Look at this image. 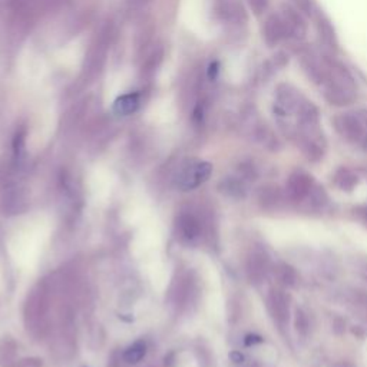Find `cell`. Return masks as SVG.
I'll return each mask as SVG.
<instances>
[{"mask_svg": "<svg viewBox=\"0 0 367 367\" xmlns=\"http://www.w3.org/2000/svg\"><path fill=\"white\" fill-rule=\"evenodd\" d=\"M326 102L333 107H349L356 101L357 85L346 66L326 53V71L319 85Z\"/></svg>", "mask_w": 367, "mask_h": 367, "instance_id": "obj_1", "label": "cell"}, {"mask_svg": "<svg viewBox=\"0 0 367 367\" xmlns=\"http://www.w3.org/2000/svg\"><path fill=\"white\" fill-rule=\"evenodd\" d=\"M306 33L307 25L305 15L291 6H283L279 12L272 13L267 18L262 29L264 41L270 48L281 42H303Z\"/></svg>", "mask_w": 367, "mask_h": 367, "instance_id": "obj_2", "label": "cell"}, {"mask_svg": "<svg viewBox=\"0 0 367 367\" xmlns=\"http://www.w3.org/2000/svg\"><path fill=\"white\" fill-rule=\"evenodd\" d=\"M333 126L346 142L367 149V109L342 112L333 119Z\"/></svg>", "mask_w": 367, "mask_h": 367, "instance_id": "obj_3", "label": "cell"}, {"mask_svg": "<svg viewBox=\"0 0 367 367\" xmlns=\"http://www.w3.org/2000/svg\"><path fill=\"white\" fill-rule=\"evenodd\" d=\"M267 305H269V312L273 321L277 324L280 330L286 328L290 320V297L288 294L279 288L273 287L267 297Z\"/></svg>", "mask_w": 367, "mask_h": 367, "instance_id": "obj_4", "label": "cell"}, {"mask_svg": "<svg viewBox=\"0 0 367 367\" xmlns=\"http://www.w3.org/2000/svg\"><path fill=\"white\" fill-rule=\"evenodd\" d=\"M213 173V165L206 161H199L188 165L178 178V187L182 191H191L204 184Z\"/></svg>", "mask_w": 367, "mask_h": 367, "instance_id": "obj_5", "label": "cell"}, {"mask_svg": "<svg viewBox=\"0 0 367 367\" xmlns=\"http://www.w3.org/2000/svg\"><path fill=\"white\" fill-rule=\"evenodd\" d=\"M313 18H314V22H316V32H317V38H319L321 51L333 55L339 48L335 27H333L328 18L319 11L314 13Z\"/></svg>", "mask_w": 367, "mask_h": 367, "instance_id": "obj_6", "label": "cell"}, {"mask_svg": "<svg viewBox=\"0 0 367 367\" xmlns=\"http://www.w3.org/2000/svg\"><path fill=\"white\" fill-rule=\"evenodd\" d=\"M314 180L305 171H295L287 181V196L294 203H302L309 198L314 188Z\"/></svg>", "mask_w": 367, "mask_h": 367, "instance_id": "obj_7", "label": "cell"}, {"mask_svg": "<svg viewBox=\"0 0 367 367\" xmlns=\"http://www.w3.org/2000/svg\"><path fill=\"white\" fill-rule=\"evenodd\" d=\"M140 107V93H126L119 96L114 102V112L119 116H128L135 112Z\"/></svg>", "mask_w": 367, "mask_h": 367, "instance_id": "obj_8", "label": "cell"}, {"mask_svg": "<svg viewBox=\"0 0 367 367\" xmlns=\"http://www.w3.org/2000/svg\"><path fill=\"white\" fill-rule=\"evenodd\" d=\"M270 269V262L269 258H267L264 254H255L251 258V265H250V272L255 280H262Z\"/></svg>", "mask_w": 367, "mask_h": 367, "instance_id": "obj_9", "label": "cell"}, {"mask_svg": "<svg viewBox=\"0 0 367 367\" xmlns=\"http://www.w3.org/2000/svg\"><path fill=\"white\" fill-rule=\"evenodd\" d=\"M261 201L267 208H277L280 201H281V192L279 189V187L270 185V187H265L261 191Z\"/></svg>", "mask_w": 367, "mask_h": 367, "instance_id": "obj_10", "label": "cell"}, {"mask_svg": "<svg viewBox=\"0 0 367 367\" xmlns=\"http://www.w3.org/2000/svg\"><path fill=\"white\" fill-rule=\"evenodd\" d=\"M335 181H336V184H338V187H339L340 189H343V191H352V189L357 185L359 178H357V175H356L353 171L343 168V170H340V171L336 174Z\"/></svg>", "mask_w": 367, "mask_h": 367, "instance_id": "obj_11", "label": "cell"}, {"mask_svg": "<svg viewBox=\"0 0 367 367\" xmlns=\"http://www.w3.org/2000/svg\"><path fill=\"white\" fill-rule=\"evenodd\" d=\"M180 227H181V231L182 234L187 240H194L198 237L199 234V224L198 221L191 217V215H184L181 220H180Z\"/></svg>", "mask_w": 367, "mask_h": 367, "instance_id": "obj_12", "label": "cell"}, {"mask_svg": "<svg viewBox=\"0 0 367 367\" xmlns=\"http://www.w3.org/2000/svg\"><path fill=\"white\" fill-rule=\"evenodd\" d=\"M147 353V346L144 342H137L133 343L132 346H129L125 353H124V359L128 361V363H138L144 359Z\"/></svg>", "mask_w": 367, "mask_h": 367, "instance_id": "obj_13", "label": "cell"}, {"mask_svg": "<svg viewBox=\"0 0 367 367\" xmlns=\"http://www.w3.org/2000/svg\"><path fill=\"white\" fill-rule=\"evenodd\" d=\"M293 2H294V8L305 16L313 18L314 13L317 12L314 0H293Z\"/></svg>", "mask_w": 367, "mask_h": 367, "instance_id": "obj_14", "label": "cell"}, {"mask_svg": "<svg viewBox=\"0 0 367 367\" xmlns=\"http://www.w3.org/2000/svg\"><path fill=\"white\" fill-rule=\"evenodd\" d=\"M279 279L283 284L293 286L294 280H295V273L293 272V269H290L288 265H281V267H279Z\"/></svg>", "mask_w": 367, "mask_h": 367, "instance_id": "obj_15", "label": "cell"}, {"mask_svg": "<svg viewBox=\"0 0 367 367\" xmlns=\"http://www.w3.org/2000/svg\"><path fill=\"white\" fill-rule=\"evenodd\" d=\"M218 71H220V69H218V63H217V62L211 63V65H210V68H208V76H210L211 79H215Z\"/></svg>", "mask_w": 367, "mask_h": 367, "instance_id": "obj_16", "label": "cell"}, {"mask_svg": "<svg viewBox=\"0 0 367 367\" xmlns=\"http://www.w3.org/2000/svg\"><path fill=\"white\" fill-rule=\"evenodd\" d=\"M361 276L367 280V265L366 267H363V269H361Z\"/></svg>", "mask_w": 367, "mask_h": 367, "instance_id": "obj_17", "label": "cell"}, {"mask_svg": "<svg viewBox=\"0 0 367 367\" xmlns=\"http://www.w3.org/2000/svg\"><path fill=\"white\" fill-rule=\"evenodd\" d=\"M335 367H350L347 363H338Z\"/></svg>", "mask_w": 367, "mask_h": 367, "instance_id": "obj_18", "label": "cell"}]
</instances>
